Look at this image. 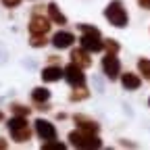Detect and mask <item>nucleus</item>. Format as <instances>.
<instances>
[{
	"mask_svg": "<svg viewBox=\"0 0 150 150\" xmlns=\"http://www.w3.org/2000/svg\"><path fill=\"white\" fill-rule=\"evenodd\" d=\"M79 31L83 33L81 35V48H86L88 52H100L104 48V42L100 38V31L92 25H79Z\"/></svg>",
	"mask_w": 150,
	"mask_h": 150,
	"instance_id": "obj_1",
	"label": "nucleus"
},
{
	"mask_svg": "<svg viewBox=\"0 0 150 150\" xmlns=\"http://www.w3.org/2000/svg\"><path fill=\"white\" fill-rule=\"evenodd\" d=\"M69 144L75 148H100L102 146L96 134H88V131H81V129H75L69 134Z\"/></svg>",
	"mask_w": 150,
	"mask_h": 150,
	"instance_id": "obj_2",
	"label": "nucleus"
},
{
	"mask_svg": "<svg viewBox=\"0 0 150 150\" xmlns=\"http://www.w3.org/2000/svg\"><path fill=\"white\" fill-rule=\"evenodd\" d=\"M104 17L110 21V25H115V27H125L127 25V13H125V6H123L121 0H112L104 11Z\"/></svg>",
	"mask_w": 150,
	"mask_h": 150,
	"instance_id": "obj_3",
	"label": "nucleus"
},
{
	"mask_svg": "<svg viewBox=\"0 0 150 150\" xmlns=\"http://www.w3.org/2000/svg\"><path fill=\"white\" fill-rule=\"evenodd\" d=\"M63 71H65V79H67L69 86L77 88V86H83V83H86V75H83V69H81L79 65L71 63V65H67Z\"/></svg>",
	"mask_w": 150,
	"mask_h": 150,
	"instance_id": "obj_4",
	"label": "nucleus"
},
{
	"mask_svg": "<svg viewBox=\"0 0 150 150\" xmlns=\"http://www.w3.org/2000/svg\"><path fill=\"white\" fill-rule=\"evenodd\" d=\"M102 69H104V73H106L108 79H117L119 73H121V63H119V59L112 52H108L104 59H102Z\"/></svg>",
	"mask_w": 150,
	"mask_h": 150,
	"instance_id": "obj_5",
	"label": "nucleus"
},
{
	"mask_svg": "<svg viewBox=\"0 0 150 150\" xmlns=\"http://www.w3.org/2000/svg\"><path fill=\"white\" fill-rule=\"evenodd\" d=\"M50 29V19L42 17V15H33V19L29 21V33L31 35H46Z\"/></svg>",
	"mask_w": 150,
	"mask_h": 150,
	"instance_id": "obj_6",
	"label": "nucleus"
},
{
	"mask_svg": "<svg viewBox=\"0 0 150 150\" xmlns=\"http://www.w3.org/2000/svg\"><path fill=\"white\" fill-rule=\"evenodd\" d=\"M35 131H38V136H40L42 140H56V129L52 123H48L46 119H38L35 121Z\"/></svg>",
	"mask_w": 150,
	"mask_h": 150,
	"instance_id": "obj_7",
	"label": "nucleus"
},
{
	"mask_svg": "<svg viewBox=\"0 0 150 150\" xmlns=\"http://www.w3.org/2000/svg\"><path fill=\"white\" fill-rule=\"evenodd\" d=\"M75 123H77V127L81 131H88V134H98V129H100V125L96 121L86 115H75Z\"/></svg>",
	"mask_w": 150,
	"mask_h": 150,
	"instance_id": "obj_8",
	"label": "nucleus"
},
{
	"mask_svg": "<svg viewBox=\"0 0 150 150\" xmlns=\"http://www.w3.org/2000/svg\"><path fill=\"white\" fill-rule=\"evenodd\" d=\"M73 42H75V38L69 31H56L52 35V44L56 48H69V46H73Z\"/></svg>",
	"mask_w": 150,
	"mask_h": 150,
	"instance_id": "obj_9",
	"label": "nucleus"
},
{
	"mask_svg": "<svg viewBox=\"0 0 150 150\" xmlns=\"http://www.w3.org/2000/svg\"><path fill=\"white\" fill-rule=\"evenodd\" d=\"M71 61H73L75 65H79L81 69H86V67L92 65V59L88 56V50H86V48H75V50L71 52Z\"/></svg>",
	"mask_w": 150,
	"mask_h": 150,
	"instance_id": "obj_10",
	"label": "nucleus"
},
{
	"mask_svg": "<svg viewBox=\"0 0 150 150\" xmlns=\"http://www.w3.org/2000/svg\"><path fill=\"white\" fill-rule=\"evenodd\" d=\"M121 83H123L125 90H138L142 86V79L138 77L136 73H123L121 75Z\"/></svg>",
	"mask_w": 150,
	"mask_h": 150,
	"instance_id": "obj_11",
	"label": "nucleus"
},
{
	"mask_svg": "<svg viewBox=\"0 0 150 150\" xmlns=\"http://www.w3.org/2000/svg\"><path fill=\"white\" fill-rule=\"evenodd\" d=\"M63 77H65V71L59 69V67H46V69L42 71V79H44V81H59V79H63Z\"/></svg>",
	"mask_w": 150,
	"mask_h": 150,
	"instance_id": "obj_12",
	"label": "nucleus"
},
{
	"mask_svg": "<svg viewBox=\"0 0 150 150\" xmlns=\"http://www.w3.org/2000/svg\"><path fill=\"white\" fill-rule=\"evenodd\" d=\"M11 136H13L15 142H27V140L31 138V129H29V125L17 127V129H11Z\"/></svg>",
	"mask_w": 150,
	"mask_h": 150,
	"instance_id": "obj_13",
	"label": "nucleus"
},
{
	"mask_svg": "<svg viewBox=\"0 0 150 150\" xmlns=\"http://www.w3.org/2000/svg\"><path fill=\"white\" fill-rule=\"evenodd\" d=\"M48 17L52 19L54 23H59V25H65V23H67V17L59 11V6H56L54 2H50V4H48Z\"/></svg>",
	"mask_w": 150,
	"mask_h": 150,
	"instance_id": "obj_14",
	"label": "nucleus"
},
{
	"mask_svg": "<svg viewBox=\"0 0 150 150\" xmlns=\"http://www.w3.org/2000/svg\"><path fill=\"white\" fill-rule=\"evenodd\" d=\"M50 98V92L46 90V88H35L33 92H31V100L33 102H46Z\"/></svg>",
	"mask_w": 150,
	"mask_h": 150,
	"instance_id": "obj_15",
	"label": "nucleus"
},
{
	"mask_svg": "<svg viewBox=\"0 0 150 150\" xmlns=\"http://www.w3.org/2000/svg\"><path fill=\"white\" fill-rule=\"evenodd\" d=\"M88 96H90V92H88L83 86H77V88L71 92V96H69V98H71L73 102H77V100H86Z\"/></svg>",
	"mask_w": 150,
	"mask_h": 150,
	"instance_id": "obj_16",
	"label": "nucleus"
},
{
	"mask_svg": "<svg viewBox=\"0 0 150 150\" xmlns=\"http://www.w3.org/2000/svg\"><path fill=\"white\" fill-rule=\"evenodd\" d=\"M138 69H140V73L144 75L146 79H150V61L148 59H140L138 61Z\"/></svg>",
	"mask_w": 150,
	"mask_h": 150,
	"instance_id": "obj_17",
	"label": "nucleus"
},
{
	"mask_svg": "<svg viewBox=\"0 0 150 150\" xmlns=\"http://www.w3.org/2000/svg\"><path fill=\"white\" fill-rule=\"evenodd\" d=\"M44 150H65V144L63 142H54V140H48L44 146H42Z\"/></svg>",
	"mask_w": 150,
	"mask_h": 150,
	"instance_id": "obj_18",
	"label": "nucleus"
},
{
	"mask_svg": "<svg viewBox=\"0 0 150 150\" xmlns=\"http://www.w3.org/2000/svg\"><path fill=\"white\" fill-rule=\"evenodd\" d=\"M29 44H31L33 48H42V46H46V38H44V35H31Z\"/></svg>",
	"mask_w": 150,
	"mask_h": 150,
	"instance_id": "obj_19",
	"label": "nucleus"
},
{
	"mask_svg": "<svg viewBox=\"0 0 150 150\" xmlns=\"http://www.w3.org/2000/svg\"><path fill=\"white\" fill-rule=\"evenodd\" d=\"M11 110L15 112V115H21V117H27L29 115V106H21V104H13Z\"/></svg>",
	"mask_w": 150,
	"mask_h": 150,
	"instance_id": "obj_20",
	"label": "nucleus"
},
{
	"mask_svg": "<svg viewBox=\"0 0 150 150\" xmlns=\"http://www.w3.org/2000/svg\"><path fill=\"white\" fill-rule=\"evenodd\" d=\"M104 46H106V48H108V52H112V54H117V52H119V48H121L115 40H106V42H104Z\"/></svg>",
	"mask_w": 150,
	"mask_h": 150,
	"instance_id": "obj_21",
	"label": "nucleus"
},
{
	"mask_svg": "<svg viewBox=\"0 0 150 150\" xmlns=\"http://www.w3.org/2000/svg\"><path fill=\"white\" fill-rule=\"evenodd\" d=\"M19 2H21V0H2V4H4V6H8V8L19 6Z\"/></svg>",
	"mask_w": 150,
	"mask_h": 150,
	"instance_id": "obj_22",
	"label": "nucleus"
},
{
	"mask_svg": "<svg viewBox=\"0 0 150 150\" xmlns=\"http://www.w3.org/2000/svg\"><path fill=\"white\" fill-rule=\"evenodd\" d=\"M138 4H140L142 8H148V11H150V0H138Z\"/></svg>",
	"mask_w": 150,
	"mask_h": 150,
	"instance_id": "obj_23",
	"label": "nucleus"
},
{
	"mask_svg": "<svg viewBox=\"0 0 150 150\" xmlns=\"http://www.w3.org/2000/svg\"><path fill=\"white\" fill-rule=\"evenodd\" d=\"M0 148H6V142H4L2 138H0Z\"/></svg>",
	"mask_w": 150,
	"mask_h": 150,
	"instance_id": "obj_24",
	"label": "nucleus"
},
{
	"mask_svg": "<svg viewBox=\"0 0 150 150\" xmlns=\"http://www.w3.org/2000/svg\"><path fill=\"white\" fill-rule=\"evenodd\" d=\"M2 119H4V115H2V110H0V121H2Z\"/></svg>",
	"mask_w": 150,
	"mask_h": 150,
	"instance_id": "obj_25",
	"label": "nucleus"
},
{
	"mask_svg": "<svg viewBox=\"0 0 150 150\" xmlns=\"http://www.w3.org/2000/svg\"><path fill=\"white\" fill-rule=\"evenodd\" d=\"M148 104H150V98H148Z\"/></svg>",
	"mask_w": 150,
	"mask_h": 150,
	"instance_id": "obj_26",
	"label": "nucleus"
}]
</instances>
